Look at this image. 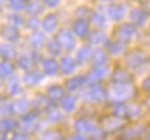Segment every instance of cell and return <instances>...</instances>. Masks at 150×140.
I'll return each instance as SVG.
<instances>
[{
    "label": "cell",
    "mask_w": 150,
    "mask_h": 140,
    "mask_svg": "<svg viewBox=\"0 0 150 140\" xmlns=\"http://www.w3.org/2000/svg\"><path fill=\"white\" fill-rule=\"evenodd\" d=\"M92 20H93V23L98 25H102L105 23V17L99 14V13H93V16H92Z\"/></svg>",
    "instance_id": "obj_33"
},
{
    "label": "cell",
    "mask_w": 150,
    "mask_h": 140,
    "mask_svg": "<svg viewBox=\"0 0 150 140\" xmlns=\"http://www.w3.org/2000/svg\"><path fill=\"white\" fill-rule=\"evenodd\" d=\"M133 92V88L130 83H115L110 89V96L116 100H122V99H126L129 98Z\"/></svg>",
    "instance_id": "obj_1"
},
{
    "label": "cell",
    "mask_w": 150,
    "mask_h": 140,
    "mask_svg": "<svg viewBox=\"0 0 150 140\" xmlns=\"http://www.w3.org/2000/svg\"><path fill=\"white\" fill-rule=\"evenodd\" d=\"M108 71H109V68L106 65H98L93 71L91 72L92 75V78H102V76H105V75L108 74Z\"/></svg>",
    "instance_id": "obj_23"
},
{
    "label": "cell",
    "mask_w": 150,
    "mask_h": 140,
    "mask_svg": "<svg viewBox=\"0 0 150 140\" xmlns=\"http://www.w3.org/2000/svg\"><path fill=\"white\" fill-rule=\"evenodd\" d=\"M20 88H21V85H20V79L18 78H13L8 82V92H11V93H17L20 91Z\"/></svg>",
    "instance_id": "obj_28"
},
{
    "label": "cell",
    "mask_w": 150,
    "mask_h": 140,
    "mask_svg": "<svg viewBox=\"0 0 150 140\" xmlns=\"http://www.w3.org/2000/svg\"><path fill=\"white\" fill-rule=\"evenodd\" d=\"M41 79H42V74L38 72V71H28L24 75V81L28 85H37L38 82H41Z\"/></svg>",
    "instance_id": "obj_11"
},
{
    "label": "cell",
    "mask_w": 150,
    "mask_h": 140,
    "mask_svg": "<svg viewBox=\"0 0 150 140\" xmlns=\"http://www.w3.org/2000/svg\"><path fill=\"white\" fill-rule=\"evenodd\" d=\"M144 88L150 91V79H146V81H144Z\"/></svg>",
    "instance_id": "obj_38"
},
{
    "label": "cell",
    "mask_w": 150,
    "mask_h": 140,
    "mask_svg": "<svg viewBox=\"0 0 150 140\" xmlns=\"http://www.w3.org/2000/svg\"><path fill=\"white\" fill-rule=\"evenodd\" d=\"M8 23L11 25H14V27H20V25H23L24 20H23V17L18 16V14H10L8 16Z\"/></svg>",
    "instance_id": "obj_27"
},
{
    "label": "cell",
    "mask_w": 150,
    "mask_h": 140,
    "mask_svg": "<svg viewBox=\"0 0 150 140\" xmlns=\"http://www.w3.org/2000/svg\"><path fill=\"white\" fill-rule=\"evenodd\" d=\"M0 35H1L6 41H17L18 37H20L17 27H14V25H11V24L3 25V27L0 28Z\"/></svg>",
    "instance_id": "obj_3"
},
{
    "label": "cell",
    "mask_w": 150,
    "mask_h": 140,
    "mask_svg": "<svg viewBox=\"0 0 150 140\" xmlns=\"http://www.w3.org/2000/svg\"><path fill=\"white\" fill-rule=\"evenodd\" d=\"M42 68H44V72L47 75H54L57 74V71H58L57 61H54V59H45L42 62Z\"/></svg>",
    "instance_id": "obj_14"
},
{
    "label": "cell",
    "mask_w": 150,
    "mask_h": 140,
    "mask_svg": "<svg viewBox=\"0 0 150 140\" xmlns=\"http://www.w3.org/2000/svg\"><path fill=\"white\" fill-rule=\"evenodd\" d=\"M85 81H86V78L85 76H74V78H71L69 81L67 82V86L71 89V91H74V89H76V88H79L82 83H85Z\"/></svg>",
    "instance_id": "obj_16"
},
{
    "label": "cell",
    "mask_w": 150,
    "mask_h": 140,
    "mask_svg": "<svg viewBox=\"0 0 150 140\" xmlns=\"http://www.w3.org/2000/svg\"><path fill=\"white\" fill-rule=\"evenodd\" d=\"M89 41L92 42V44H96V45H99V44H103V42L106 41V34L102 33V31H93V33H91V35H89Z\"/></svg>",
    "instance_id": "obj_15"
},
{
    "label": "cell",
    "mask_w": 150,
    "mask_h": 140,
    "mask_svg": "<svg viewBox=\"0 0 150 140\" xmlns=\"http://www.w3.org/2000/svg\"><path fill=\"white\" fill-rule=\"evenodd\" d=\"M28 41H30V44L33 45V47H41L42 44H44V35H42L41 33H34L30 38H28Z\"/></svg>",
    "instance_id": "obj_17"
},
{
    "label": "cell",
    "mask_w": 150,
    "mask_h": 140,
    "mask_svg": "<svg viewBox=\"0 0 150 140\" xmlns=\"http://www.w3.org/2000/svg\"><path fill=\"white\" fill-rule=\"evenodd\" d=\"M27 10H28V13H30L31 16H37L38 13H41V11H42V7L38 4V3H34V1H31V3L27 6Z\"/></svg>",
    "instance_id": "obj_29"
},
{
    "label": "cell",
    "mask_w": 150,
    "mask_h": 140,
    "mask_svg": "<svg viewBox=\"0 0 150 140\" xmlns=\"http://www.w3.org/2000/svg\"><path fill=\"white\" fill-rule=\"evenodd\" d=\"M126 14L125 4H110L108 7V16L113 20H120Z\"/></svg>",
    "instance_id": "obj_4"
},
{
    "label": "cell",
    "mask_w": 150,
    "mask_h": 140,
    "mask_svg": "<svg viewBox=\"0 0 150 140\" xmlns=\"http://www.w3.org/2000/svg\"><path fill=\"white\" fill-rule=\"evenodd\" d=\"M86 95H88V98L91 100H100L103 98V89L100 88L99 85H92L91 88L88 89Z\"/></svg>",
    "instance_id": "obj_12"
},
{
    "label": "cell",
    "mask_w": 150,
    "mask_h": 140,
    "mask_svg": "<svg viewBox=\"0 0 150 140\" xmlns=\"http://www.w3.org/2000/svg\"><path fill=\"white\" fill-rule=\"evenodd\" d=\"M61 68L65 74H72L76 68V62L71 57H64L61 59Z\"/></svg>",
    "instance_id": "obj_10"
},
{
    "label": "cell",
    "mask_w": 150,
    "mask_h": 140,
    "mask_svg": "<svg viewBox=\"0 0 150 140\" xmlns=\"http://www.w3.org/2000/svg\"><path fill=\"white\" fill-rule=\"evenodd\" d=\"M93 59H95V62H96V64L102 65V64H105V62H106V54H105L102 49H96V51L93 52Z\"/></svg>",
    "instance_id": "obj_26"
},
{
    "label": "cell",
    "mask_w": 150,
    "mask_h": 140,
    "mask_svg": "<svg viewBox=\"0 0 150 140\" xmlns=\"http://www.w3.org/2000/svg\"><path fill=\"white\" fill-rule=\"evenodd\" d=\"M146 140H150V134H149V136H147V139H146Z\"/></svg>",
    "instance_id": "obj_40"
},
{
    "label": "cell",
    "mask_w": 150,
    "mask_h": 140,
    "mask_svg": "<svg viewBox=\"0 0 150 140\" xmlns=\"http://www.w3.org/2000/svg\"><path fill=\"white\" fill-rule=\"evenodd\" d=\"M119 34H120V37H123L126 40H130L136 35V28L132 24H123L119 30Z\"/></svg>",
    "instance_id": "obj_13"
},
{
    "label": "cell",
    "mask_w": 150,
    "mask_h": 140,
    "mask_svg": "<svg viewBox=\"0 0 150 140\" xmlns=\"http://www.w3.org/2000/svg\"><path fill=\"white\" fill-rule=\"evenodd\" d=\"M14 140H27V137H25V136H21V134H18V136L14 137Z\"/></svg>",
    "instance_id": "obj_39"
},
{
    "label": "cell",
    "mask_w": 150,
    "mask_h": 140,
    "mask_svg": "<svg viewBox=\"0 0 150 140\" xmlns=\"http://www.w3.org/2000/svg\"><path fill=\"white\" fill-rule=\"evenodd\" d=\"M48 95H50L52 99H61L62 95H64V89L58 86V85H54V86H50L48 88Z\"/></svg>",
    "instance_id": "obj_18"
},
{
    "label": "cell",
    "mask_w": 150,
    "mask_h": 140,
    "mask_svg": "<svg viewBox=\"0 0 150 140\" xmlns=\"http://www.w3.org/2000/svg\"><path fill=\"white\" fill-rule=\"evenodd\" d=\"M130 18H132V21H133L134 24L140 25L147 20V13H146L144 10H142V8H134L133 11H132Z\"/></svg>",
    "instance_id": "obj_9"
},
{
    "label": "cell",
    "mask_w": 150,
    "mask_h": 140,
    "mask_svg": "<svg viewBox=\"0 0 150 140\" xmlns=\"http://www.w3.org/2000/svg\"><path fill=\"white\" fill-rule=\"evenodd\" d=\"M144 59H146V55L142 51H133V52L127 54V57H126V61L130 66H139L144 62Z\"/></svg>",
    "instance_id": "obj_5"
},
{
    "label": "cell",
    "mask_w": 150,
    "mask_h": 140,
    "mask_svg": "<svg viewBox=\"0 0 150 140\" xmlns=\"http://www.w3.org/2000/svg\"><path fill=\"white\" fill-rule=\"evenodd\" d=\"M37 25H38V20H37V17L31 16L30 21H28V27H30V28H37Z\"/></svg>",
    "instance_id": "obj_34"
},
{
    "label": "cell",
    "mask_w": 150,
    "mask_h": 140,
    "mask_svg": "<svg viewBox=\"0 0 150 140\" xmlns=\"http://www.w3.org/2000/svg\"><path fill=\"white\" fill-rule=\"evenodd\" d=\"M69 140H85V139H83L81 134H74V136H71V139Z\"/></svg>",
    "instance_id": "obj_37"
},
{
    "label": "cell",
    "mask_w": 150,
    "mask_h": 140,
    "mask_svg": "<svg viewBox=\"0 0 150 140\" xmlns=\"http://www.w3.org/2000/svg\"><path fill=\"white\" fill-rule=\"evenodd\" d=\"M31 64H33V61H31L30 58L27 57V55L21 57V58H20V61H18V65L21 66L23 69H28V68L31 66Z\"/></svg>",
    "instance_id": "obj_32"
},
{
    "label": "cell",
    "mask_w": 150,
    "mask_h": 140,
    "mask_svg": "<svg viewBox=\"0 0 150 140\" xmlns=\"http://www.w3.org/2000/svg\"><path fill=\"white\" fill-rule=\"evenodd\" d=\"M0 55L4 58H11L14 55V49L10 44H0Z\"/></svg>",
    "instance_id": "obj_19"
},
{
    "label": "cell",
    "mask_w": 150,
    "mask_h": 140,
    "mask_svg": "<svg viewBox=\"0 0 150 140\" xmlns=\"http://www.w3.org/2000/svg\"><path fill=\"white\" fill-rule=\"evenodd\" d=\"M74 31L76 35H79V37H83V35H86L88 31H89V28H88V23L82 20V18H79V20H76L74 21Z\"/></svg>",
    "instance_id": "obj_8"
},
{
    "label": "cell",
    "mask_w": 150,
    "mask_h": 140,
    "mask_svg": "<svg viewBox=\"0 0 150 140\" xmlns=\"http://www.w3.org/2000/svg\"><path fill=\"white\" fill-rule=\"evenodd\" d=\"M58 25V18L55 14H48L45 16V18L42 20V28L47 31V33H52Z\"/></svg>",
    "instance_id": "obj_6"
},
{
    "label": "cell",
    "mask_w": 150,
    "mask_h": 140,
    "mask_svg": "<svg viewBox=\"0 0 150 140\" xmlns=\"http://www.w3.org/2000/svg\"><path fill=\"white\" fill-rule=\"evenodd\" d=\"M91 54H92L91 47H83V48H81L78 51V59L81 62H83V61H86L88 58L91 57Z\"/></svg>",
    "instance_id": "obj_24"
},
{
    "label": "cell",
    "mask_w": 150,
    "mask_h": 140,
    "mask_svg": "<svg viewBox=\"0 0 150 140\" xmlns=\"http://www.w3.org/2000/svg\"><path fill=\"white\" fill-rule=\"evenodd\" d=\"M123 48H125V45L120 41H115L113 44H110V52H113V54H120Z\"/></svg>",
    "instance_id": "obj_31"
},
{
    "label": "cell",
    "mask_w": 150,
    "mask_h": 140,
    "mask_svg": "<svg viewBox=\"0 0 150 140\" xmlns=\"http://www.w3.org/2000/svg\"><path fill=\"white\" fill-rule=\"evenodd\" d=\"M48 51H50L52 55H58L59 52H61V45H59V42L57 41V38L55 40H51L48 42Z\"/></svg>",
    "instance_id": "obj_25"
},
{
    "label": "cell",
    "mask_w": 150,
    "mask_h": 140,
    "mask_svg": "<svg viewBox=\"0 0 150 140\" xmlns=\"http://www.w3.org/2000/svg\"><path fill=\"white\" fill-rule=\"evenodd\" d=\"M76 129L79 130V132H85V133H98V129L95 127V124L92 123L91 120H85V119H81V120H78L76 123Z\"/></svg>",
    "instance_id": "obj_7"
},
{
    "label": "cell",
    "mask_w": 150,
    "mask_h": 140,
    "mask_svg": "<svg viewBox=\"0 0 150 140\" xmlns=\"http://www.w3.org/2000/svg\"><path fill=\"white\" fill-rule=\"evenodd\" d=\"M8 6L13 10H23L25 7L24 0H8Z\"/></svg>",
    "instance_id": "obj_30"
},
{
    "label": "cell",
    "mask_w": 150,
    "mask_h": 140,
    "mask_svg": "<svg viewBox=\"0 0 150 140\" xmlns=\"http://www.w3.org/2000/svg\"><path fill=\"white\" fill-rule=\"evenodd\" d=\"M57 41L59 42L61 47H64V48H67V49H71L75 47V38H74V35H72V33H71L68 28H62V30L59 31Z\"/></svg>",
    "instance_id": "obj_2"
},
{
    "label": "cell",
    "mask_w": 150,
    "mask_h": 140,
    "mask_svg": "<svg viewBox=\"0 0 150 140\" xmlns=\"http://www.w3.org/2000/svg\"><path fill=\"white\" fill-rule=\"evenodd\" d=\"M44 3H45V6H48V7H55V6H58L59 0H44Z\"/></svg>",
    "instance_id": "obj_35"
},
{
    "label": "cell",
    "mask_w": 150,
    "mask_h": 140,
    "mask_svg": "<svg viewBox=\"0 0 150 140\" xmlns=\"http://www.w3.org/2000/svg\"><path fill=\"white\" fill-rule=\"evenodd\" d=\"M75 106H76V100H75L74 96H67V98H64L62 100V107L68 110V112H71V110H74Z\"/></svg>",
    "instance_id": "obj_22"
},
{
    "label": "cell",
    "mask_w": 150,
    "mask_h": 140,
    "mask_svg": "<svg viewBox=\"0 0 150 140\" xmlns=\"http://www.w3.org/2000/svg\"><path fill=\"white\" fill-rule=\"evenodd\" d=\"M1 3H3V0H0V4H1Z\"/></svg>",
    "instance_id": "obj_41"
},
{
    "label": "cell",
    "mask_w": 150,
    "mask_h": 140,
    "mask_svg": "<svg viewBox=\"0 0 150 140\" xmlns=\"http://www.w3.org/2000/svg\"><path fill=\"white\" fill-rule=\"evenodd\" d=\"M13 65H11V62H8V61H3L1 64H0V75L1 76H7V75H11L13 74Z\"/></svg>",
    "instance_id": "obj_20"
},
{
    "label": "cell",
    "mask_w": 150,
    "mask_h": 140,
    "mask_svg": "<svg viewBox=\"0 0 150 140\" xmlns=\"http://www.w3.org/2000/svg\"><path fill=\"white\" fill-rule=\"evenodd\" d=\"M50 116H52V117H51L52 120H59V119H61V113L57 112V110H54V113H50Z\"/></svg>",
    "instance_id": "obj_36"
},
{
    "label": "cell",
    "mask_w": 150,
    "mask_h": 140,
    "mask_svg": "<svg viewBox=\"0 0 150 140\" xmlns=\"http://www.w3.org/2000/svg\"><path fill=\"white\" fill-rule=\"evenodd\" d=\"M130 79V76H129V74H126L125 71H116L115 72V75H113V81L116 83H125V82H127Z\"/></svg>",
    "instance_id": "obj_21"
}]
</instances>
